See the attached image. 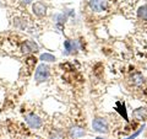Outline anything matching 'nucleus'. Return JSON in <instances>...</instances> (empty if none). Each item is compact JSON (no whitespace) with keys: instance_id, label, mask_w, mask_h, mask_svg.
<instances>
[{"instance_id":"f257e3e1","label":"nucleus","mask_w":147,"mask_h":139,"mask_svg":"<svg viewBox=\"0 0 147 139\" xmlns=\"http://www.w3.org/2000/svg\"><path fill=\"white\" fill-rule=\"evenodd\" d=\"M49 76H50V68L45 63L39 64L34 72V80L38 82V84H40V82L47 81Z\"/></svg>"},{"instance_id":"f03ea898","label":"nucleus","mask_w":147,"mask_h":139,"mask_svg":"<svg viewBox=\"0 0 147 139\" xmlns=\"http://www.w3.org/2000/svg\"><path fill=\"white\" fill-rule=\"evenodd\" d=\"M92 129L93 132H97L100 134H105L109 132V124L108 121L103 117H94L92 121Z\"/></svg>"},{"instance_id":"7ed1b4c3","label":"nucleus","mask_w":147,"mask_h":139,"mask_svg":"<svg viewBox=\"0 0 147 139\" xmlns=\"http://www.w3.org/2000/svg\"><path fill=\"white\" fill-rule=\"evenodd\" d=\"M25 121L31 128H33V129H39L43 126V119L36 113H27L25 116Z\"/></svg>"},{"instance_id":"20e7f679","label":"nucleus","mask_w":147,"mask_h":139,"mask_svg":"<svg viewBox=\"0 0 147 139\" xmlns=\"http://www.w3.org/2000/svg\"><path fill=\"white\" fill-rule=\"evenodd\" d=\"M81 46H80V42L76 40H66L64 41V49H65V53L66 55L69 54H74V53H77L80 50Z\"/></svg>"},{"instance_id":"39448f33","label":"nucleus","mask_w":147,"mask_h":139,"mask_svg":"<svg viewBox=\"0 0 147 139\" xmlns=\"http://www.w3.org/2000/svg\"><path fill=\"white\" fill-rule=\"evenodd\" d=\"M90 7L96 12H103L108 7V0H90Z\"/></svg>"},{"instance_id":"423d86ee","label":"nucleus","mask_w":147,"mask_h":139,"mask_svg":"<svg viewBox=\"0 0 147 139\" xmlns=\"http://www.w3.org/2000/svg\"><path fill=\"white\" fill-rule=\"evenodd\" d=\"M21 50H22V53H26V54L36 53V52H38L39 50V47H38V44H37L34 41L27 40L21 44Z\"/></svg>"},{"instance_id":"0eeeda50","label":"nucleus","mask_w":147,"mask_h":139,"mask_svg":"<svg viewBox=\"0 0 147 139\" xmlns=\"http://www.w3.org/2000/svg\"><path fill=\"white\" fill-rule=\"evenodd\" d=\"M32 10H33V14L36 16H38V17H43L47 15V10H48V7L47 5H45L44 3L42 1H36L33 4V6H32Z\"/></svg>"},{"instance_id":"6e6552de","label":"nucleus","mask_w":147,"mask_h":139,"mask_svg":"<svg viewBox=\"0 0 147 139\" xmlns=\"http://www.w3.org/2000/svg\"><path fill=\"white\" fill-rule=\"evenodd\" d=\"M85 136H86V132L81 126H77L76 124V126H72V127H70V129H69V137H70L71 139L82 138Z\"/></svg>"},{"instance_id":"1a4fd4ad","label":"nucleus","mask_w":147,"mask_h":139,"mask_svg":"<svg viewBox=\"0 0 147 139\" xmlns=\"http://www.w3.org/2000/svg\"><path fill=\"white\" fill-rule=\"evenodd\" d=\"M130 82L134 86H141L145 82V78H144V75H142L141 73L136 72L130 76Z\"/></svg>"},{"instance_id":"9d476101","label":"nucleus","mask_w":147,"mask_h":139,"mask_svg":"<svg viewBox=\"0 0 147 139\" xmlns=\"http://www.w3.org/2000/svg\"><path fill=\"white\" fill-rule=\"evenodd\" d=\"M132 116L136 121H145L147 118V107H140L136 108L134 112H132Z\"/></svg>"},{"instance_id":"9b49d317","label":"nucleus","mask_w":147,"mask_h":139,"mask_svg":"<svg viewBox=\"0 0 147 139\" xmlns=\"http://www.w3.org/2000/svg\"><path fill=\"white\" fill-rule=\"evenodd\" d=\"M66 18H67V16L64 12L63 14H55V15L53 16V20H54L55 25H57L58 27H61L64 24H65Z\"/></svg>"},{"instance_id":"f8f14e48","label":"nucleus","mask_w":147,"mask_h":139,"mask_svg":"<svg viewBox=\"0 0 147 139\" xmlns=\"http://www.w3.org/2000/svg\"><path fill=\"white\" fill-rule=\"evenodd\" d=\"M115 110L120 113L121 117H124L125 121H129V117H127V112H126V108H125V104L124 102H117L115 105Z\"/></svg>"},{"instance_id":"ddd939ff","label":"nucleus","mask_w":147,"mask_h":139,"mask_svg":"<svg viewBox=\"0 0 147 139\" xmlns=\"http://www.w3.org/2000/svg\"><path fill=\"white\" fill-rule=\"evenodd\" d=\"M39 61H42L43 63H52V62L57 61V58H55L53 54H50V53H43V54H40Z\"/></svg>"},{"instance_id":"4468645a","label":"nucleus","mask_w":147,"mask_h":139,"mask_svg":"<svg viewBox=\"0 0 147 139\" xmlns=\"http://www.w3.org/2000/svg\"><path fill=\"white\" fill-rule=\"evenodd\" d=\"M137 15H139V18H140V20L147 22V4H145V5L140 6L139 11H137Z\"/></svg>"},{"instance_id":"2eb2a0df","label":"nucleus","mask_w":147,"mask_h":139,"mask_svg":"<svg viewBox=\"0 0 147 139\" xmlns=\"http://www.w3.org/2000/svg\"><path fill=\"white\" fill-rule=\"evenodd\" d=\"M65 138V133H63L60 129H54V132L50 133V139H64Z\"/></svg>"},{"instance_id":"dca6fc26","label":"nucleus","mask_w":147,"mask_h":139,"mask_svg":"<svg viewBox=\"0 0 147 139\" xmlns=\"http://www.w3.org/2000/svg\"><path fill=\"white\" fill-rule=\"evenodd\" d=\"M144 128H145V124H142V127H140V128L137 129V131H136L134 134H131L130 137H127V138H125V139H135V138H137V137L140 136V133H141L142 131H144Z\"/></svg>"},{"instance_id":"f3484780","label":"nucleus","mask_w":147,"mask_h":139,"mask_svg":"<svg viewBox=\"0 0 147 139\" xmlns=\"http://www.w3.org/2000/svg\"><path fill=\"white\" fill-rule=\"evenodd\" d=\"M31 0H24V4H30Z\"/></svg>"},{"instance_id":"a211bd4d","label":"nucleus","mask_w":147,"mask_h":139,"mask_svg":"<svg viewBox=\"0 0 147 139\" xmlns=\"http://www.w3.org/2000/svg\"><path fill=\"white\" fill-rule=\"evenodd\" d=\"M96 139H105V138H102V137H97Z\"/></svg>"}]
</instances>
